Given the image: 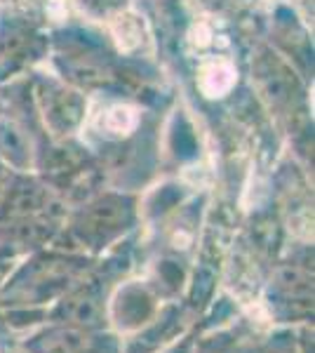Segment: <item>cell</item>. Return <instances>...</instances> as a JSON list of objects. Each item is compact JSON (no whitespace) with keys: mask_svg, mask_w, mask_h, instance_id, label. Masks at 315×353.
I'll list each match as a JSON object with an SVG mask.
<instances>
[{"mask_svg":"<svg viewBox=\"0 0 315 353\" xmlns=\"http://www.w3.org/2000/svg\"><path fill=\"white\" fill-rule=\"evenodd\" d=\"M136 123H139V116H136V111L132 109V106H123V104L108 109L106 118L101 121V125H104L106 132L118 134V137L130 134L132 130L136 128Z\"/></svg>","mask_w":315,"mask_h":353,"instance_id":"cell-3","label":"cell"},{"mask_svg":"<svg viewBox=\"0 0 315 353\" xmlns=\"http://www.w3.org/2000/svg\"><path fill=\"white\" fill-rule=\"evenodd\" d=\"M111 33L116 38L118 48L123 52H132V50L141 48V43L146 41V33H144V21L139 19L136 14L132 12H123L116 14L111 19Z\"/></svg>","mask_w":315,"mask_h":353,"instance_id":"cell-2","label":"cell"},{"mask_svg":"<svg viewBox=\"0 0 315 353\" xmlns=\"http://www.w3.org/2000/svg\"><path fill=\"white\" fill-rule=\"evenodd\" d=\"M198 83H200V90L207 97H223L236 85V68L223 59L212 61V64L203 66Z\"/></svg>","mask_w":315,"mask_h":353,"instance_id":"cell-1","label":"cell"}]
</instances>
